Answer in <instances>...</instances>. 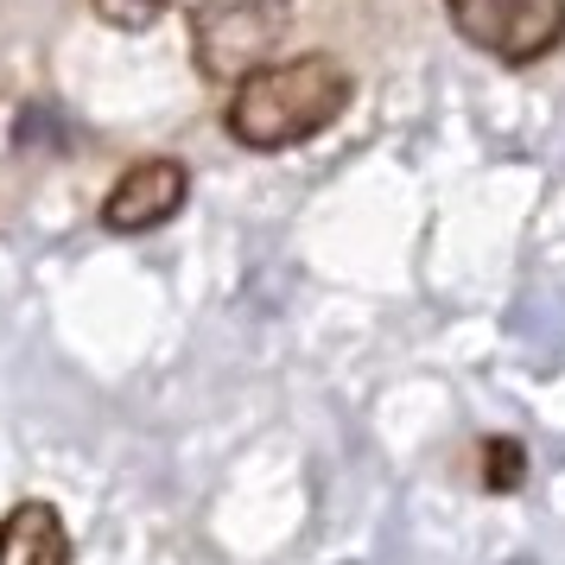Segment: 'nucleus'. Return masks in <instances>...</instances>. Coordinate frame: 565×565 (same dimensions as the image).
Returning a JSON list of instances; mask_svg holds the SVG:
<instances>
[{
  "label": "nucleus",
  "instance_id": "f257e3e1",
  "mask_svg": "<svg viewBox=\"0 0 565 565\" xmlns=\"http://www.w3.org/2000/svg\"><path fill=\"white\" fill-rule=\"evenodd\" d=\"M350 103H356L350 64L331 52H299V57H280V64H260V71L235 83L223 128L248 153H286V147L318 140Z\"/></svg>",
  "mask_w": 565,
  "mask_h": 565
},
{
  "label": "nucleus",
  "instance_id": "f03ea898",
  "mask_svg": "<svg viewBox=\"0 0 565 565\" xmlns=\"http://www.w3.org/2000/svg\"><path fill=\"white\" fill-rule=\"evenodd\" d=\"M292 0H198L191 13V57L210 83H242L248 71L274 64Z\"/></svg>",
  "mask_w": 565,
  "mask_h": 565
},
{
  "label": "nucleus",
  "instance_id": "7ed1b4c3",
  "mask_svg": "<svg viewBox=\"0 0 565 565\" xmlns=\"http://www.w3.org/2000/svg\"><path fill=\"white\" fill-rule=\"evenodd\" d=\"M438 7L463 45L509 71H527L565 45V0H438Z\"/></svg>",
  "mask_w": 565,
  "mask_h": 565
},
{
  "label": "nucleus",
  "instance_id": "20e7f679",
  "mask_svg": "<svg viewBox=\"0 0 565 565\" xmlns=\"http://www.w3.org/2000/svg\"><path fill=\"white\" fill-rule=\"evenodd\" d=\"M191 198V172H184V159L172 153H147L134 159L121 179L108 184L103 198V230L108 235H147L159 223H172Z\"/></svg>",
  "mask_w": 565,
  "mask_h": 565
},
{
  "label": "nucleus",
  "instance_id": "39448f33",
  "mask_svg": "<svg viewBox=\"0 0 565 565\" xmlns=\"http://www.w3.org/2000/svg\"><path fill=\"white\" fill-rule=\"evenodd\" d=\"M0 565H71V527L52 502H13L0 514Z\"/></svg>",
  "mask_w": 565,
  "mask_h": 565
},
{
  "label": "nucleus",
  "instance_id": "423d86ee",
  "mask_svg": "<svg viewBox=\"0 0 565 565\" xmlns=\"http://www.w3.org/2000/svg\"><path fill=\"white\" fill-rule=\"evenodd\" d=\"M477 458H483V489L489 495H514V489L527 483V445H521V438L489 433L483 445H477Z\"/></svg>",
  "mask_w": 565,
  "mask_h": 565
},
{
  "label": "nucleus",
  "instance_id": "0eeeda50",
  "mask_svg": "<svg viewBox=\"0 0 565 565\" xmlns=\"http://www.w3.org/2000/svg\"><path fill=\"white\" fill-rule=\"evenodd\" d=\"M89 7H96V20L115 26V32H147L172 0H89Z\"/></svg>",
  "mask_w": 565,
  "mask_h": 565
}]
</instances>
